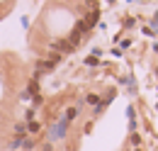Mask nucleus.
Masks as SVG:
<instances>
[{
	"label": "nucleus",
	"instance_id": "nucleus-1",
	"mask_svg": "<svg viewBox=\"0 0 158 151\" xmlns=\"http://www.w3.org/2000/svg\"><path fill=\"white\" fill-rule=\"evenodd\" d=\"M66 129H68V119H61L56 127H51L49 136H51V139H61V136H66Z\"/></svg>",
	"mask_w": 158,
	"mask_h": 151
},
{
	"label": "nucleus",
	"instance_id": "nucleus-2",
	"mask_svg": "<svg viewBox=\"0 0 158 151\" xmlns=\"http://www.w3.org/2000/svg\"><path fill=\"white\" fill-rule=\"evenodd\" d=\"M41 151H51V146H44V149H41Z\"/></svg>",
	"mask_w": 158,
	"mask_h": 151
}]
</instances>
